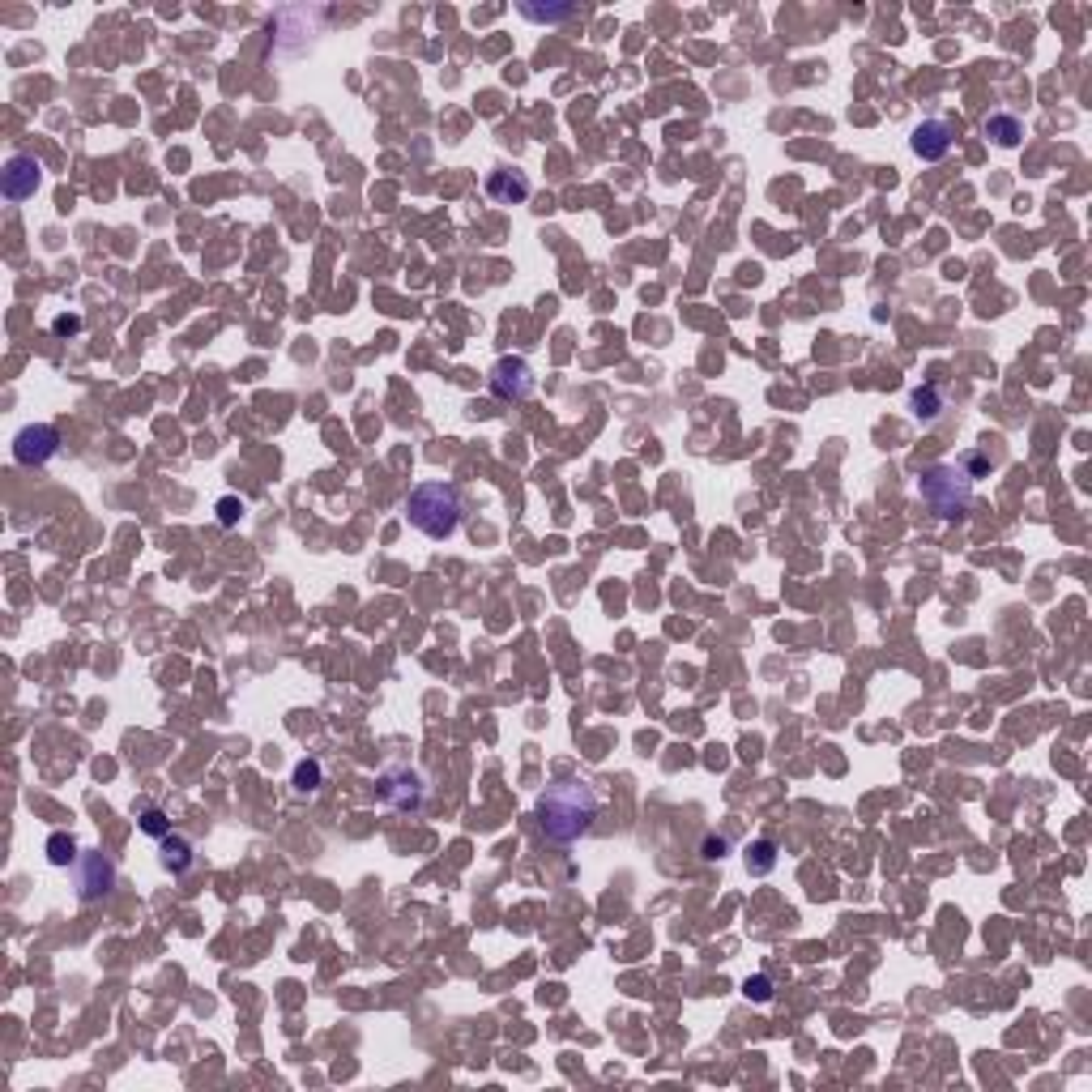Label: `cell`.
<instances>
[{
    "mask_svg": "<svg viewBox=\"0 0 1092 1092\" xmlns=\"http://www.w3.org/2000/svg\"><path fill=\"white\" fill-rule=\"evenodd\" d=\"M597 819V794L585 781H555L546 785V794L538 798V824L546 840H568L585 837Z\"/></svg>",
    "mask_w": 1092,
    "mask_h": 1092,
    "instance_id": "cell-1",
    "label": "cell"
},
{
    "mask_svg": "<svg viewBox=\"0 0 1092 1092\" xmlns=\"http://www.w3.org/2000/svg\"><path fill=\"white\" fill-rule=\"evenodd\" d=\"M410 525L427 538H453L457 525H461V496H457L453 483H423L410 491Z\"/></svg>",
    "mask_w": 1092,
    "mask_h": 1092,
    "instance_id": "cell-2",
    "label": "cell"
},
{
    "mask_svg": "<svg viewBox=\"0 0 1092 1092\" xmlns=\"http://www.w3.org/2000/svg\"><path fill=\"white\" fill-rule=\"evenodd\" d=\"M917 486L939 521H960L973 504V478L960 465H930Z\"/></svg>",
    "mask_w": 1092,
    "mask_h": 1092,
    "instance_id": "cell-3",
    "label": "cell"
},
{
    "mask_svg": "<svg viewBox=\"0 0 1092 1092\" xmlns=\"http://www.w3.org/2000/svg\"><path fill=\"white\" fill-rule=\"evenodd\" d=\"M486 385H491V393H496L499 401H525L534 393V367L525 363V359H499L496 367H491V375H486Z\"/></svg>",
    "mask_w": 1092,
    "mask_h": 1092,
    "instance_id": "cell-4",
    "label": "cell"
},
{
    "mask_svg": "<svg viewBox=\"0 0 1092 1092\" xmlns=\"http://www.w3.org/2000/svg\"><path fill=\"white\" fill-rule=\"evenodd\" d=\"M380 798L398 811H419L423 798H427V781H423L414 768H388L380 777Z\"/></svg>",
    "mask_w": 1092,
    "mask_h": 1092,
    "instance_id": "cell-5",
    "label": "cell"
},
{
    "mask_svg": "<svg viewBox=\"0 0 1092 1092\" xmlns=\"http://www.w3.org/2000/svg\"><path fill=\"white\" fill-rule=\"evenodd\" d=\"M55 453H60V436H55V427H47V423L22 427L18 431V440H13V457H18V465H47Z\"/></svg>",
    "mask_w": 1092,
    "mask_h": 1092,
    "instance_id": "cell-6",
    "label": "cell"
},
{
    "mask_svg": "<svg viewBox=\"0 0 1092 1092\" xmlns=\"http://www.w3.org/2000/svg\"><path fill=\"white\" fill-rule=\"evenodd\" d=\"M111 883H116V866H111V858H103V853H81V862H78L81 901H99V896H107Z\"/></svg>",
    "mask_w": 1092,
    "mask_h": 1092,
    "instance_id": "cell-7",
    "label": "cell"
},
{
    "mask_svg": "<svg viewBox=\"0 0 1092 1092\" xmlns=\"http://www.w3.org/2000/svg\"><path fill=\"white\" fill-rule=\"evenodd\" d=\"M909 145H914V154L922 158V163H939V158L951 150V124L948 120H922L914 129V137H909Z\"/></svg>",
    "mask_w": 1092,
    "mask_h": 1092,
    "instance_id": "cell-8",
    "label": "cell"
},
{
    "mask_svg": "<svg viewBox=\"0 0 1092 1092\" xmlns=\"http://www.w3.org/2000/svg\"><path fill=\"white\" fill-rule=\"evenodd\" d=\"M34 188H39V163L26 154L9 158L5 163V201H26L34 197Z\"/></svg>",
    "mask_w": 1092,
    "mask_h": 1092,
    "instance_id": "cell-9",
    "label": "cell"
},
{
    "mask_svg": "<svg viewBox=\"0 0 1092 1092\" xmlns=\"http://www.w3.org/2000/svg\"><path fill=\"white\" fill-rule=\"evenodd\" d=\"M486 197L499 201V205H521V201L530 197V179L521 176V171H491V176H486Z\"/></svg>",
    "mask_w": 1092,
    "mask_h": 1092,
    "instance_id": "cell-10",
    "label": "cell"
},
{
    "mask_svg": "<svg viewBox=\"0 0 1092 1092\" xmlns=\"http://www.w3.org/2000/svg\"><path fill=\"white\" fill-rule=\"evenodd\" d=\"M982 133L1012 150V145H1020V137H1025V124H1020V116H1012V111H990L982 124Z\"/></svg>",
    "mask_w": 1092,
    "mask_h": 1092,
    "instance_id": "cell-11",
    "label": "cell"
},
{
    "mask_svg": "<svg viewBox=\"0 0 1092 1092\" xmlns=\"http://www.w3.org/2000/svg\"><path fill=\"white\" fill-rule=\"evenodd\" d=\"M163 866L171 875H184L192 866V840L179 837V832H166L163 837Z\"/></svg>",
    "mask_w": 1092,
    "mask_h": 1092,
    "instance_id": "cell-12",
    "label": "cell"
},
{
    "mask_svg": "<svg viewBox=\"0 0 1092 1092\" xmlns=\"http://www.w3.org/2000/svg\"><path fill=\"white\" fill-rule=\"evenodd\" d=\"M909 401H914V414H917V419H926V423L939 419V410H943V393H939L935 385L914 388V398H909Z\"/></svg>",
    "mask_w": 1092,
    "mask_h": 1092,
    "instance_id": "cell-13",
    "label": "cell"
},
{
    "mask_svg": "<svg viewBox=\"0 0 1092 1092\" xmlns=\"http://www.w3.org/2000/svg\"><path fill=\"white\" fill-rule=\"evenodd\" d=\"M777 866V845L773 840H755L747 850V871L751 875H768Z\"/></svg>",
    "mask_w": 1092,
    "mask_h": 1092,
    "instance_id": "cell-14",
    "label": "cell"
},
{
    "mask_svg": "<svg viewBox=\"0 0 1092 1092\" xmlns=\"http://www.w3.org/2000/svg\"><path fill=\"white\" fill-rule=\"evenodd\" d=\"M47 858H52V866L78 862V845H73V837H68V832H52V837H47Z\"/></svg>",
    "mask_w": 1092,
    "mask_h": 1092,
    "instance_id": "cell-15",
    "label": "cell"
},
{
    "mask_svg": "<svg viewBox=\"0 0 1092 1092\" xmlns=\"http://www.w3.org/2000/svg\"><path fill=\"white\" fill-rule=\"evenodd\" d=\"M320 777H325L320 760H299L295 764V790H299V794H316V790H320Z\"/></svg>",
    "mask_w": 1092,
    "mask_h": 1092,
    "instance_id": "cell-16",
    "label": "cell"
},
{
    "mask_svg": "<svg viewBox=\"0 0 1092 1092\" xmlns=\"http://www.w3.org/2000/svg\"><path fill=\"white\" fill-rule=\"evenodd\" d=\"M521 13L530 18V22H563V18H572V5H521Z\"/></svg>",
    "mask_w": 1092,
    "mask_h": 1092,
    "instance_id": "cell-17",
    "label": "cell"
},
{
    "mask_svg": "<svg viewBox=\"0 0 1092 1092\" xmlns=\"http://www.w3.org/2000/svg\"><path fill=\"white\" fill-rule=\"evenodd\" d=\"M141 832H145V837H154V840H163L166 832H171V819H166V811H158V806H145V811H141Z\"/></svg>",
    "mask_w": 1092,
    "mask_h": 1092,
    "instance_id": "cell-18",
    "label": "cell"
},
{
    "mask_svg": "<svg viewBox=\"0 0 1092 1092\" xmlns=\"http://www.w3.org/2000/svg\"><path fill=\"white\" fill-rule=\"evenodd\" d=\"M742 994H747L751 1003H773V977L755 973V977H747V982H742Z\"/></svg>",
    "mask_w": 1092,
    "mask_h": 1092,
    "instance_id": "cell-19",
    "label": "cell"
},
{
    "mask_svg": "<svg viewBox=\"0 0 1092 1092\" xmlns=\"http://www.w3.org/2000/svg\"><path fill=\"white\" fill-rule=\"evenodd\" d=\"M700 853H705L708 862L726 858V853H730V837H718V832H708V837H705V845H700Z\"/></svg>",
    "mask_w": 1092,
    "mask_h": 1092,
    "instance_id": "cell-20",
    "label": "cell"
},
{
    "mask_svg": "<svg viewBox=\"0 0 1092 1092\" xmlns=\"http://www.w3.org/2000/svg\"><path fill=\"white\" fill-rule=\"evenodd\" d=\"M239 512H243V504H239V499H235V496L218 499V521H222V525H227V530H231L235 521H239Z\"/></svg>",
    "mask_w": 1092,
    "mask_h": 1092,
    "instance_id": "cell-21",
    "label": "cell"
},
{
    "mask_svg": "<svg viewBox=\"0 0 1092 1092\" xmlns=\"http://www.w3.org/2000/svg\"><path fill=\"white\" fill-rule=\"evenodd\" d=\"M960 470H964V474H969V478H982L986 470H990V457H986V453H969V457H964V465H960Z\"/></svg>",
    "mask_w": 1092,
    "mask_h": 1092,
    "instance_id": "cell-22",
    "label": "cell"
},
{
    "mask_svg": "<svg viewBox=\"0 0 1092 1092\" xmlns=\"http://www.w3.org/2000/svg\"><path fill=\"white\" fill-rule=\"evenodd\" d=\"M52 329L60 333V337H65V333H78V329H81V316H55V320H52Z\"/></svg>",
    "mask_w": 1092,
    "mask_h": 1092,
    "instance_id": "cell-23",
    "label": "cell"
}]
</instances>
